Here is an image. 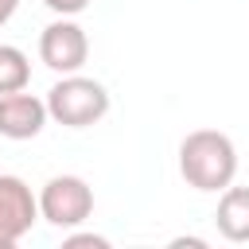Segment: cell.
<instances>
[{
  "label": "cell",
  "instance_id": "obj_4",
  "mask_svg": "<svg viewBox=\"0 0 249 249\" xmlns=\"http://www.w3.org/2000/svg\"><path fill=\"white\" fill-rule=\"evenodd\" d=\"M86 54H89V39H86V31L74 19L62 16V19H54V23L43 27V35H39V58L54 74H78L86 66Z\"/></svg>",
  "mask_w": 249,
  "mask_h": 249
},
{
  "label": "cell",
  "instance_id": "obj_9",
  "mask_svg": "<svg viewBox=\"0 0 249 249\" xmlns=\"http://www.w3.org/2000/svg\"><path fill=\"white\" fill-rule=\"evenodd\" d=\"M51 12H58V16H78V12H86L89 8V0H43Z\"/></svg>",
  "mask_w": 249,
  "mask_h": 249
},
{
  "label": "cell",
  "instance_id": "obj_11",
  "mask_svg": "<svg viewBox=\"0 0 249 249\" xmlns=\"http://www.w3.org/2000/svg\"><path fill=\"white\" fill-rule=\"evenodd\" d=\"M16 4H19V0H0V27H4V23L16 16Z\"/></svg>",
  "mask_w": 249,
  "mask_h": 249
},
{
  "label": "cell",
  "instance_id": "obj_8",
  "mask_svg": "<svg viewBox=\"0 0 249 249\" xmlns=\"http://www.w3.org/2000/svg\"><path fill=\"white\" fill-rule=\"evenodd\" d=\"M31 82V62L19 47L12 43H0V97L4 93H16V89H27Z\"/></svg>",
  "mask_w": 249,
  "mask_h": 249
},
{
  "label": "cell",
  "instance_id": "obj_5",
  "mask_svg": "<svg viewBox=\"0 0 249 249\" xmlns=\"http://www.w3.org/2000/svg\"><path fill=\"white\" fill-rule=\"evenodd\" d=\"M39 218V198L19 175H0V249H12L23 233H31Z\"/></svg>",
  "mask_w": 249,
  "mask_h": 249
},
{
  "label": "cell",
  "instance_id": "obj_1",
  "mask_svg": "<svg viewBox=\"0 0 249 249\" xmlns=\"http://www.w3.org/2000/svg\"><path fill=\"white\" fill-rule=\"evenodd\" d=\"M179 175L195 191H226L237 175V148L218 128H195L179 144Z\"/></svg>",
  "mask_w": 249,
  "mask_h": 249
},
{
  "label": "cell",
  "instance_id": "obj_7",
  "mask_svg": "<svg viewBox=\"0 0 249 249\" xmlns=\"http://www.w3.org/2000/svg\"><path fill=\"white\" fill-rule=\"evenodd\" d=\"M214 226L226 241L245 245L249 241V187H226L214 210Z\"/></svg>",
  "mask_w": 249,
  "mask_h": 249
},
{
  "label": "cell",
  "instance_id": "obj_3",
  "mask_svg": "<svg viewBox=\"0 0 249 249\" xmlns=\"http://www.w3.org/2000/svg\"><path fill=\"white\" fill-rule=\"evenodd\" d=\"M93 214V191L82 175H54L39 191V218L58 230H74Z\"/></svg>",
  "mask_w": 249,
  "mask_h": 249
},
{
  "label": "cell",
  "instance_id": "obj_2",
  "mask_svg": "<svg viewBox=\"0 0 249 249\" xmlns=\"http://www.w3.org/2000/svg\"><path fill=\"white\" fill-rule=\"evenodd\" d=\"M47 113L66 128H89L109 113V89L93 78L62 74V82H54L47 93Z\"/></svg>",
  "mask_w": 249,
  "mask_h": 249
},
{
  "label": "cell",
  "instance_id": "obj_6",
  "mask_svg": "<svg viewBox=\"0 0 249 249\" xmlns=\"http://www.w3.org/2000/svg\"><path fill=\"white\" fill-rule=\"evenodd\" d=\"M47 117H51L47 101H39L35 93L16 89V93L0 97V136H8V140H31V136H39L43 124H47Z\"/></svg>",
  "mask_w": 249,
  "mask_h": 249
},
{
  "label": "cell",
  "instance_id": "obj_10",
  "mask_svg": "<svg viewBox=\"0 0 249 249\" xmlns=\"http://www.w3.org/2000/svg\"><path fill=\"white\" fill-rule=\"evenodd\" d=\"M78 245H93V249H105L109 241H105V237H97V233H74V237H66V249H78Z\"/></svg>",
  "mask_w": 249,
  "mask_h": 249
}]
</instances>
